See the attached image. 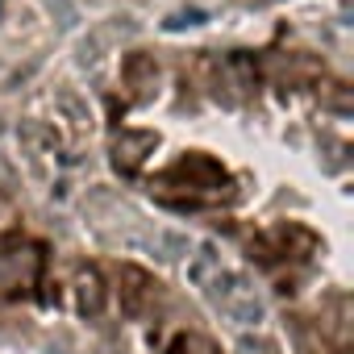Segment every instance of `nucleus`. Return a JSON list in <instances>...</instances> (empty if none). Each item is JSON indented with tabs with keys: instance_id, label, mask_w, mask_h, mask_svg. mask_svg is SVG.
<instances>
[{
	"instance_id": "1",
	"label": "nucleus",
	"mask_w": 354,
	"mask_h": 354,
	"mask_svg": "<svg viewBox=\"0 0 354 354\" xmlns=\"http://www.w3.org/2000/svg\"><path fill=\"white\" fill-rule=\"evenodd\" d=\"M158 146V138L154 133H121L117 138V146H113V162H117V171H125V175H133L142 162H146V154Z\"/></svg>"
},
{
	"instance_id": "2",
	"label": "nucleus",
	"mask_w": 354,
	"mask_h": 354,
	"mask_svg": "<svg viewBox=\"0 0 354 354\" xmlns=\"http://www.w3.org/2000/svg\"><path fill=\"white\" fill-rule=\"evenodd\" d=\"M80 308L88 317H96L104 308V283H100L96 271H80Z\"/></svg>"
},
{
	"instance_id": "3",
	"label": "nucleus",
	"mask_w": 354,
	"mask_h": 354,
	"mask_svg": "<svg viewBox=\"0 0 354 354\" xmlns=\"http://www.w3.org/2000/svg\"><path fill=\"white\" fill-rule=\"evenodd\" d=\"M121 275H125V279L133 283V288H125V313H142V296L150 292V279H146V275H142L138 267H125Z\"/></svg>"
},
{
	"instance_id": "4",
	"label": "nucleus",
	"mask_w": 354,
	"mask_h": 354,
	"mask_svg": "<svg viewBox=\"0 0 354 354\" xmlns=\"http://www.w3.org/2000/svg\"><path fill=\"white\" fill-rule=\"evenodd\" d=\"M171 354H213V346L205 337H180V342L171 346Z\"/></svg>"
},
{
	"instance_id": "5",
	"label": "nucleus",
	"mask_w": 354,
	"mask_h": 354,
	"mask_svg": "<svg viewBox=\"0 0 354 354\" xmlns=\"http://www.w3.org/2000/svg\"><path fill=\"white\" fill-rule=\"evenodd\" d=\"M209 267H213V246H201V259L188 267V275H192V279H205V271H209Z\"/></svg>"
}]
</instances>
